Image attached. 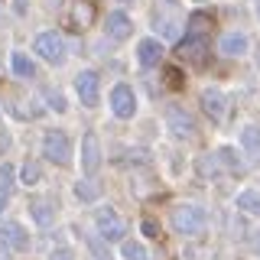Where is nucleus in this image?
Listing matches in <instances>:
<instances>
[{
	"instance_id": "nucleus-1",
	"label": "nucleus",
	"mask_w": 260,
	"mask_h": 260,
	"mask_svg": "<svg viewBox=\"0 0 260 260\" xmlns=\"http://www.w3.org/2000/svg\"><path fill=\"white\" fill-rule=\"evenodd\" d=\"M169 224H173V231L182 234V238H199L208 228V215H205V208H199V205H176L169 211Z\"/></svg>"
},
{
	"instance_id": "nucleus-2",
	"label": "nucleus",
	"mask_w": 260,
	"mask_h": 260,
	"mask_svg": "<svg viewBox=\"0 0 260 260\" xmlns=\"http://www.w3.org/2000/svg\"><path fill=\"white\" fill-rule=\"evenodd\" d=\"M43 156L55 166H69L72 162V137L65 130H46L43 137Z\"/></svg>"
},
{
	"instance_id": "nucleus-3",
	"label": "nucleus",
	"mask_w": 260,
	"mask_h": 260,
	"mask_svg": "<svg viewBox=\"0 0 260 260\" xmlns=\"http://www.w3.org/2000/svg\"><path fill=\"white\" fill-rule=\"evenodd\" d=\"M94 224H98V234L104 241H124V234H127V221L111 205H101L94 211Z\"/></svg>"
},
{
	"instance_id": "nucleus-4",
	"label": "nucleus",
	"mask_w": 260,
	"mask_h": 260,
	"mask_svg": "<svg viewBox=\"0 0 260 260\" xmlns=\"http://www.w3.org/2000/svg\"><path fill=\"white\" fill-rule=\"evenodd\" d=\"M32 49H36V52L43 55L46 62H52V65H62V62H65V39H62L55 29L39 32L36 43H32Z\"/></svg>"
},
{
	"instance_id": "nucleus-5",
	"label": "nucleus",
	"mask_w": 260,
	"mask_h": 260,
	"mask_svg": "<svg viewBox=\"0 0 260 260\" xmlns=\"http://www.w3.org/2000/svg\"><path fill=\"white\" fill-rule=\"evenodd\" d=\"M75 91H78V101L85 104V108H98V101H101V78H98V72H91V69L78 72Z\"/></svg>"
},
{
	"instance_id": "nucleus-6",
	"label": "nucleus",
	"mask_w": 260,
	"mask_h": 260,
	"mask_svg": "<svg viewBox=\"0 0 260 260\" xmlns=\"http://www.w3.org/2000/svg\"><path fill=\"white\" fill-rule=\"evenodd\" d=\"M55 215H59V199L55 195H49V192H43V195H29V218L36 224H52L55 221Z\"/></svg>"
},
{
	"instance_id": "nucleus-7",
	"label": "nucleus",
	"mask_w": 260,
	"mask_h": 260,
	"mask_svg": "<svg viewBox=\"0 0 260 260\" xmlns=\"http://www.w3.org/2000/svg\"><path fill=\"white\" fill-rule=\"evenodd\" d=\"M111 111H114V117H120V120H130L137 114V94H134V88L130 85H114V91H111Z\"/></svg>"
},
{
	"instance_id": "nucleus-8",
	"label": "nucleus",
	"mask_w": 260,
	"mask_h": 260,
	"mask_svg": "<svg viewBox=\"0 0 260 260\" xmlns=\"http://www.w3.org/2000/svg\"><path fill=\"white\" fill-rule=\"evenodd\" d=\"M81 169H85L88 179L101 169V140H98L94 130H88V134L81 137Z\"/></svg>"
},
{
	"instance_id": "nucleus-9",
	"label": "nucleus",
	"mask_w": 260,
	"mask_h": 260,
	"mask_svg": "<svg viewBox=\"0 0 260 260\" xmlns=\"http://www.w3.org/2000/svg\"><path fill=\"white\" fill-rule=\"evenodd\" d=\"M205 52H208V39L205 36H185L182 43H179V55H182L185 62L202 65L205 62Z\"/></svg>"
},
{
	"instance_id": "nucleus-10",
	"label": "nucleus",
	"mask_w": 260,
	"mask_h": 260,
	"mask_svg": "<svg viewBox=\"0 0 260 260\" xmlns=\"http://www.w3.org/2000/svg\"><path fill=\"white\" fill-rule=\"evenodd\" d=\"M166 124H169V130H173L179 140H189V137H195V120L185 111H179V108H173V111L166 114Z\"/></svg>"
},
{
	"instance_id": "nucleus-11",
	"label": "nucleus",
	"mask_w": 260,
	"mask_h": 260,
	"mask_svg": "<svg viewBox=\"0 0 260 260\" xmlns=\"http://www.w3.org/2000/svg\"><path fill=\"white\" fill-rule=\"evenodd\" d=\"M137 59H140L143 69H156L162 62V43L159 39H140V46H137Z\"/></svg>"
},
{
	"instance_id": "nucleus-12",
	"label": "nucleus",
	"mask_w": 260,
	"mask_h": 260,
	"mask_svg": "<svg viewBox=\"0 0 260 260\" xmlns=\"http://www.w3.org/2000/svg\"><path fill=\"white\" fill-rule=\"evenodd\" d=\"M202 108H205V114L211 120H224L228 101H224V94L218 91V88H205V91H202Z\"/></svg>"
},
{
	"instance_id": "nucleus-13",
	"label": "nucleus",
	"mask_w": 260,
	"mask_h": 260,
	"mask_svg": "<svg viewBox=\"0 0 260 260\" xmlns=\"http://www.w3.org/2000/svg\"><path fill=\"white\" fill-rule=\"evenodd\" d=\"M218 49H221L224 55H244V52L250 49V39L244 36V32L231 29V32H224V36L218 39Z\"/></svg>"
},
{
	"instance_id": "nucleus-14",
	"label": "nucleus",
	"mask_w": 260,
	"mask_h": 260,
	"mask_svg": "<svg viewBox=\"0 0 260 260\" xmlns=\"http://www.w3.org/2000/svg\"><path fill=\"white\" fill-rule=\"evenodd\" d=\"M241 150L254 162H260V124H247L241 130Z\"/></svg>"
},
{
	"instance_id": "nucleus-15",
	"label": "nucleus",
	"mask_w": 260,
	"mask_h": 260,
	"mask_svg": "<svg viewBox=\"0 0 260 260\" xmlns=\"http://www.w3.org/2000/svg\"><path fill=\"white\" fill-rule=\"evenodd\" d=\"M130 32H134V23H130L127 13H120V10L108 13V36H114V39H127Z\"/></svg>"
},
{
	"instance_id": "nucleus-16",
	"label": "nucleus",
	"mask_w": 260,
	"mask_h": 260,
	"mask_svg": "<svg viewBox=\"0 0 260 260\" xmlns=\"http://www.w3.org/2000/svg\"><path fill=\"white\" fill-rule=\"evenodd\" d=\"M0 234H4V241L10 244L13 250H29V234L23 231V224H16V221H7Z\"/></svg>"
},
{
	"instance_id": "nucleus-17",
	"label": "nucleus",
	"mask_w": 260,
	"mask_h": 260,
	"mask_svg": "<svg viewBox=\"0 0 260 260\" xmlns=\"http://www.w3.org/2000/svg\"><path fill=\"white\" fill-rule=\"evenodd\" d=\"M72 23L81 29V26H91L94 23V4L91 0H75L72 4Z\"/></svg>"
},
{
	"instance_id": "nucleus-18",
	"label": "nucleus",
	"mask_w": 260,
	"mask_h": 260,
	"mask_svg": "<svg viewBox=\"0 0 260 260\" xmlns=\"http://www.w3.org/2000/svg\"><path fill=\"white\" fill-rule=\"evenodd\" d=\"M234 205L241 211H247V215H260V192L257 189H244L238 199H234Z\"/></svg>"
},
{
	"instance_id": "nucleus-19",
	"label": "nucleus",
	"mask_w": 260,
	"mask_h": 260,
	"mask_svg": "<svg viewBox=\"0 0 260 260\" xmlns=\"http://www.w3.org/2000/svg\"><path fill=\"white\" fill-rule=\"evenodd\" d=\"M98 195H101V185H98L94 179H78L75 182V199L78 202H98Z\"/></svg>"
},
{
	"instance_id": "nucleus-20",
	"label": "nucleus",
	"mask_w": 260,
	"mask_h": 260,
	"mask_svg": "<svg viewBox=\"0 0 260 260\" xmlns=\"http://www.w3.org/2000/svg\"><path fill=\"white\" fill-rule=\"evenodd\" d=\"M10 65H13V72L20 78H32V75H36V65H32V59H29L26 52H13L10 55Z\"/></svg>"
},
{
	"instance_id": "nucleus-21",
	"label": "nucleus",
	"mask_w": 260,
	"mask_h": 260,
	"mask_svg": "<svg viewBox=\"0 0 260 260\" xmlns=\"http://www.w3.org/2000/svg\"><path fill=\"white\" fill-rule=\"evenodd\" d=\"M205 26H211V13L208 10H195L189 16V32H185V36H205Z\"/></svg>"
},
{
	"instance_id": "nucleus-22",
	"label": "nucleus",
	"mask_w": 260,
	"mask_h": 260,
	"mask_svg": "<svg viewBox=\"0 0 260 260\" xmlns=\"http://www.w3.org/2000/svg\"><path fill=\"white\" fill-rule=\"evenodd\" d=\"M218 162H221L228 173H244V162L238 159V153H234L231 146H221V150H218Z\"/></svg>"
},
{
	"instance_id": "nucleus-23",
	"label": "nucleus",
	"mask_w": 260,
	"mask_h": 260,
	"mask_svg": "<svg viewBox=\"0 0 260 260\" xmlns=\"http://www.w3.org/2000/svg\"><path fill=\"white\" fill-rule=\"evenodd\" d=\"M120 257L124 260H150V254H146V247L140 241H124L120 244Z\"/></svg>"
},
{
	"instance_id": "nucleus-24",
	"label": "nucleus",
	"mask_w": 260,
	"mask_h": 260,
	"mask_svg": "<svg viewBox=\"0 0 260 260\" xmlns=\"http://www.w3.org/2000/svg\"><path fill=\"white\" fill-rule=\"evenodd\" d=\"M20 182L23 185H39V182H43V169H39V162H23Z\"/></svg>"
},
{
	"instance_id": "nucleus-25",
	"label": "nucleus",
	"mask_w": 260,
	"mask_h": 260,
	"mask_svg": "<svg viewBox=\"0 0 260 260\" xmlns=\"http://www.w3.org/2000/svg\"><path fill=\"white\" fill-rule=\"evenodd\" d=\"M13 185H16V182H13V166H10V162H4V166H0V192L7 195Z\"/></svg>"
},
{
	"instance_id": "nucleus-26",
	"label": "nucleus",
	"mask_w": 260,
	"mask_h": 260,
	"mask_svg": "<svg viewBox=\"0 0 260 260\" xmlns=\"http://www.w3.org/2000/svg\"><path fill=\"white\" fill-rule=\"evenodd\" d=\"M104 244H108V241H98V238H88V247H91V254L98 257V260H111V250H104Z\"/></svg>"
},
{
	"instance_id": "nucleus-27",
	"label": "nucleus",
	"mask_w": 260,
	"mask_h": 260,
	"mask_svg": "<svg viewBox=\"0 0 260 260\" xmlns=\"http://www.w3.org/2000/svg\"><path fill=\"white\" fill-rule=\"evenodd\" d=\"M199 173H202V176H215V173H218V156H211V159L205 156V159L199 162Z\"/></svg>"
},
{
	"instance_id": "nucleus-28",
	"label": "nucleus",
	"mask_w": 260,
	"mask_h": 260,
	"mask_svg": "<svg viewBox=\"0 0 260 260\" xmlns=\"http://www.w3.org/2000/svg\"><path fill=\"white\" fill-rule=\"evenodd\" d=\"M46 98H49V108H52V111H65V98L59 91H52V88H49Z\"/></svg>"
},
{
	"instance_id": "nucleus-29",
	"label": "nucleus",
	"mask_w": 260,
	"mask_h": 260,
	"mask_svg": "<svg viewBox=\"0 0 260 260\" xmlns=\"http://www.w3.org/2000/svg\"><path fill=\"white\" fill-rule=\"evenodd\" d=\"M49 260H75V254H72L69 247H59V250H52V254H49Z\"/></svg>"
},
{
	"instance_id": "nucleus-30",
	"label": "nucleus",
	"mask_w": 260,
	"mask_h": 260,
	"mask_svg": "<svg viewBox=\"0 0 260 260\" xmlns=\"http://www.w3.org/2000/svg\"><path fill=\"white\" fill-rule=\"evenodd\" d=\"M166 78H169V85H173V88H179V72H176V69H169Z\"/></svg>"
},
{
	"instance_id": "nucleus-31",
	"label": "nucleus",
	"mask_w": 260,
	"mask_h": 260,
	"mask_svg": "<svg viewBox=\"0 0 260 260\" xmlns=\"http://www.w3.org/2000/svg\"><path fill=\"white\" fill-rule=\"evenodd\" d=\"M0 260H10V247H7L4 238H0Z\"/></svg>"
},
{
	"instance_id": "nucleus-32",
	"label": "nucleus",
	"mask_w": 260,
	"mask_h": 260,
	"mask_svg": "<svg viewBox=\"0 0 260 260\" xmlns=\"http://www.w3.org/2000/svg\"><path fill=\"white\" fill-rule=\"evenodd\" d=\"M143 231L150 234V238H156V224H153V221H143Z\"/></svg>"
},
{
	"instance_id": "nucleus-33",
	"label": "nucleus",
	"mask_w": 260,
	"mask_h": 260,
	"mask_svg": "<svg viewBox=\"0 0 260 260\" xmlns=\"http://www.w3.org/2000/svg\"><path fill=\"white\" fill-rule=\"evenodd\" d=\"M16 13H26V0H16V7H13Z\"/></svg>"
},
{
	"instance_id": "nucleus-34",
	"label": "nucleus",
	"mask_w": 260,
	"mask_h": 260,
	"mask_svg": "<svg viewBox=\"0 0 260 260\" xmlns=\"http://www.w3.org/2000/svg\"><path fill=\"white\" fill-rule=\"evenodd\" d=\"M4 208H7V195L0 192V218H4Z\"/></svg>"
},
{
	"instance_id": "nucleus-35",
	"label": "nucleus",
	"mask_w": 260,
	"mask_h": 260,
	"mask_svg": "<svg viewBox=\"0 0 260 260\" xmlns=\"http://www.w3.org/2000/svg\"><path fill=\"white\" fill-rule=\"evenodd\" d=\"M254 250L260 254V231H257V238H254Z\"/></svg>"
},
{
	"instance_id": "nucleus-36",
	"label": "nucleus",
	"mask_w": 260,
	"mask_h": 260,
	"mask_svg": "<svg viewBox=\"0 0 260 260\" xmlns=\"http://www.w3.org/2000/svg\"><path fill=\"white\" fill-rule=\"evenodd\" d=\"M120 4H130V0H120Z\"/></svg>"
},
{
	"instance_id": "nucleus-37",
	"label": "nucleus",
	"mask_w": 260,
	"mask_h": 260,
	"mask_svg": "<svg viewBox=\"0 0 260 260\" xmlns=\"http://www.w3.org/2000/svg\"><path fill=\"white\" fill-rule=\"evenodd\" d=\"M257 13H260V10H257Z\"/></svg>"
}]
</instances>
